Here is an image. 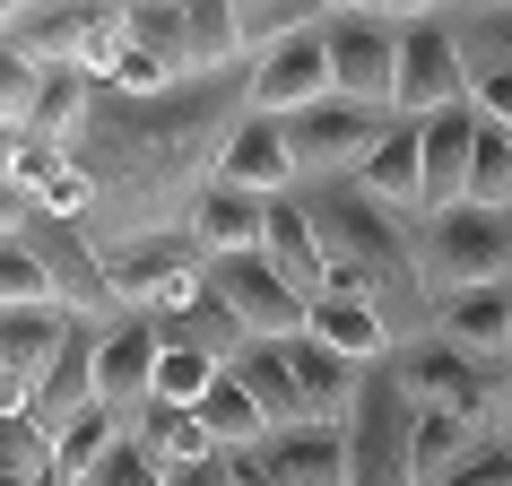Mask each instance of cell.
Instances as JSON below:
<instances>
[{
    "mask_svg": "<svg viewBox=\"0 0 512 486\" xmlns=\"http://www.w3.org/2000/svg\"><path fill=\"white\" fill-rule=\"evenodd\" d=\"M252 113V70H226V79H183L165 96H122V87H96L87 105V131L70 139L96 209H87V235L105 243H139V235H183L191 209L209 200L217 157L226 139L243 131Z\"/></svg>",
    "mask_w": 512,
    "mask_h": 486,
    "instance_id": "cell-1",
    "label": "cell"
},
{
    "mask_svg": "<svg viewBox=\"0 0 512 486\" xmlns=\"http://www.w3.org/2000/svg\"><path fill=\"white\" fill-rule=\"evenodd\" d=\"M313 235H322V261H330V296H365L391 322V339H434V287H426V261H417V226L391 209H374L356 174L339 183H296Z\"/></svg>",
    "mask_w": 512,
    "mask_h": 486,
    "instance_id": "cell-2",
    "label": "cell"
},
{
    "mask_svg": "<svg viewBox=\"0 0 512 486\" xmlns=\"http://www.w3.org/2000/svg\"><path fill=\"white\" fill-rule=\"evenodd\" d=\"M391 374H400L408 408L417 417H452L469 434H495V400H504V365H478V356L443 348V339H408L391 356Z\"/></svg>",
    "mask_w": 512,
    "mask_h": 486,
    "instance_id": "cell-3",
    "label": "cell"
},
{
    "mask_svg": "<svg viewBox=\"0 0 512 486\" xmlns=\"http://www.w3.org/2000/svg\"><path fill=\"white\" fill-rule=\"evenodd\" d=\"M469 105V44H460L452 9H408L400 18V87H391V122H434V113Z\"/></svg>",
    "mask_w": 512,
    "mask_h": 486,
    "instance_id": "cell-4",
    "label": "cell"
},
{
    "mask_svg": "<svg viewBox=\"0 0 512 486\" xmlns=\"http://www.w3.org/2000/svg\"><path fill=\"white\" fill-rule=\"evenodd\" d=\"M417 261H426L434 304L469 296V287H512V217H486V209L460 200V209L417 226Z\"/></svg>",
    "mask_w": 512,
    "mask_h": 486,
    "instance_id": "cell-5",
    "label": "cell"
},
{
    "mask_svg": "<svg viewBox=\"0 0 512 486\" xmlns=\"http://www.w3.org/2000/svg\"><path fill=\"white\" fill-rule=\"evenodd\" d=\"M400 18L408 9H322L330 96H339V105L391 113V87H400Z\"/></svg>",
    "mask_w": 512,
    "mask_h": 486,
    "instance_id": "cell-6",
    "label": "cell"
},
{
    "mask_svg": "<svg viewBox=\"0 0 512 486\" xmlns=\"http://www.w3.org/2000/svg\"><path fill=\"white\" fill-rule=\"evenodd\" d=\"M348 486H426L417 478V408H408L400 374L374 365L365 391H356L348 417Z\"/></svg>",
    "mask_w": 512,
    "mask_h": 486,
    "instance_id": "cell-7",
    "label": "cell"
},
{
    "mask_svg": "<svg viewBox=\"0 0 512 486\" xmlns=\"http://www.w3.org/2000/svg\"><path fill=\"white\" fill-rule=\"evenodd\" d=\"M105 278H113V304L139 313V322H165L183 313L200 287H209V261L191 235H139V243H113L105 252Z\"/></svg>",
    "mask_w": 512,
    "mask_h": 486,
    "instance_id": "cell-8",
    "label": "cell"
},
{
    "mask_svg": "<svg viewBox=\"0 0 512 486\" xmlns=\"http://www.w3.org/2000/svg\"><path fill=\"white\" fill-rule=\"evenodd\" d=\"M27 243H35V261L53 278V304L70 322H113V313H122V304H113V278H105V243L87 235V226H61V217L27 209Z\"/></svg>",
    "mask_w": 512,
    "mask_h": 486,
    "instance_id": "cell-9",
    "label": "cell"
},
{
    "mask_svg": "<svg viewBox=\"0 0 512 486\" xmlns=\"http://www.w3.org/2000/svg\"><path fill=\"white\" fill-rule=\"evenodd\" d=\"M391 131V113H365V105H313L287 122V148H296V174L304 183H339V174H356V165L374 157V139Z\"/></svg>",
    "mask_w": 512,
    "mask_h": 486,
    "instance_id": "cell-10",
    "label": "cell"
},
{
    "mask_svg": "<svg viewBox=\"0 0 512 486\" xmlns=\"http://www.w3.org/2000/svg\"><path fill=\"white\" fill-rule=\"evenodd\" d=\"M209 287H217V304L243 322V339H296V330H304V296L261 261V252L209 261Z\"/></svg>",
    "mask_w": 512,
    "mask_h": 486,
    "instance_id": "cell-11",
    "label": "cell"
},
{
    "mask_svg": "<svg viewBox=\"0 0 512 486\" xmlns=\"http://www.w3.org/2000/svg\"><path fill=\"white\" fill-rule=\"evenodd\" d=\"M157 356H165L157 322H139V313H113L105 339H96V408H113V417L131 426L139 408L157 400Z\"/></svg>",
    "mask_w": 512,
    "mask_h": 486,
    "instance_id": "cell-12",
    "label": "cell"
},
{
    "mask_svg": "<svg viewBox=\"0 0 512 486\" xmlns=\"http://www.w3.org/2000/svg\"><path fill=\"white\" fill-rule=\"evenodd\" d=\"M330 105V44L322 27H304L296 44H278L270 61H252V113L261 122H296V113Z\"/></svg>",
    "mask_w": 512,
    "mask_h": 486,
    "instance_id": "cell-13",
    "label": "cell"
},
{
    "mask_svg": "<svg viewBox=\"0 0 512 486\" xmlns=\"http://www.w3.org/2000/svg\"><path fill=\"white\" fill-rule=\"evenodd\" d=\"M217 183L243 191V200H287V191L304 183V174H296V148H287V122L243 113V131L226 139V157H217Z\"/></svg>",
    "mask_w": 512,
    "mask_h": 486,
    "instance_id": "cell-14",
    "label": "cell"
},
{
    "mask_svg": "<svg viewBox=\"0 0 512 486\" xmlns=\"http://www.w3.org/2000/svg\"><path fill=\"white\" fill-rule=\"evenodd\" d=\"M96 339H105V322H70V339H61V356H53V374H44V391H35V426L53 434H70L87 417V408H96Z\"/></svg>",
    "mask_w": 512,
    "mask_h": 486,
    "instance_id": "cell-15",
    "label": "cell"
},
{
    "mask_svg": "<svg viewBox=\"0 0 512 486\" xmlns=\"http://www.w3.org/2000/svg\"><path fill=\"white\" fill-rule=\"evenodd\" d=\"M261 486H348V426H287L252 452Z\"/></svg>",
    "mask_w": 512,
    "mask_h": 486,
    "instance_id": "cell-16",
    "label": "cell"
},
{
    "mask_svg": "<svg viewBox=\"0 0 512 486\" xmlns=\"http://www.w3.org/2000/svg\"><path fill=\"white\" fill-rule=\"evenodd\" d=\"M356 191H365L374 209L426 226V157H417V122H391V131L374 139V157L356 165Z\"/></svg>",
    "mask_w": 512,
    "mask_h": 486,
    "instance_id": "cell-17",
    "label": "cell"
},
{
    "mask_svg": "<svg viewBox=\"0 0 512 486\" xmlns=\"http://www.w3.org/2000/svg\"><path fill=\"white\" fill-rule=\"evenodd\" d=\"M261 261H270L287 287H296L304 304L330 296V261H322V235H313V217H304V200L287 191V200H270L261 209Z\"/></svg>",
    "mask_w": 512,
    "mask_h": 486,
    "instance_id": "cell-18",
    "label": "cell"
},
{
    "mask_svg": "<svg viewBox=\"0 0 512 486\" xmlns=\"http://www.w3.org/2000/svg\"><path fill=\"white\" fill-rule=\"evenodd\" d=\"M434 339L478 365H512V287H469L434 304Z\"/></svg>",
    "mask_w": 512,
    "mask_h": 486,
    "instance_id": "cell-19",
    "label": "cell"
},
{
    "mask_svg": "<svg viewBox=\"0 0 512 486\" xmlns=\"http://www.w3.org/2000/svg\"><path fill=\"white\" fill-rule=\"evenodd\" d=\"M417 157H426V217L460 209L469 200V157H478V113L452 105L434 122H417Z\"/></svg>",
    "mask_w": 512,
    "mask_h": 486,
    "instance_id": "cell-20",
    "label": "cell"
},
{
    "mask_svg": "<svg viewBox=\"0 0 512 486\" xmlns=\"http://www.w3.org/2000/svg\"><path fill=\"white\" fill-rule=\"evenodd\" d=\"M287 365H296V400H304V426H348L356 417V391H365V365L330 356L322 339H287Z\"/></svg>",
    "mask_w": 512,
    "mask_h": 486,
    "instance_id": "cell-21",
    "label": "cell"
},
{
    "mask_svg": "<svg viewBox=\"0 0 512 486\" xmlns=\"http://www.w3.org/2000/svg\"><path fill=\"white\" fill-rule=\"evenodd\" d=\"M304 339H322L330 356H348V365H391L400 356V339H391V322H382L365 296H322V304H304Z\"/></svg>",
    "mask_w": 512,
    "mask_h": 486,
    "instance_id": "cell-22",
    "label": "cell"
},
{
    "mask_svg": "<svg viewBox=\"0 0 512 486\" xmlns=\"http://www.w3.org/2000/svg\"><path fill=\"white\" fill-rule=\"evenodd\" d=\"M226 374L243 382V400L270 417V434H287V426H304V400H296V365H287V339H252V348L226 365Z\"/></svg>",
    "mask_w": 512,
    "mask_h": 486,
    "instance_id": "cell-23",
    "label": "cell"
},
{
    "mask_svg": "<svg viewBox=\"0 0 512 486\" xmlns=\"http://www.w3.org/2000/svg\"><path fill=\"white\" fill-rule=\"evenodd\" d=\"M87 27H96V9H35V0H18V18H9V44H18L35 70H79Z\"/></svg>",
    "mask_w": 512,
    "mask_h": 486,
    "instance_id": "cell-24",
    "label": "cell"
},
{
    "mask_svg": "<svg viewBox=\"0 0 512 486\" xmlns=\"http://www.w3.org/2000/svg\"><path fill=\"white\" fill-rule=\"evenodd\" d=\"M261 209H270V200H243V191L209 183V200L191 209L183 235L200 243V261H235V252H261Z\"/></svg>",
    "mask_w": 512,
    "mask_h": 486,
    "instance_id": "cell-25",
    "label": "cell"
},
{
    "mask_svg": "<svg viewBox=\"0 0 512 486\" xmlns=\"http://www.w3.org/2000/svg\"><path fill=\"white\" fill-rule=\"evenodd\" d=\"M226 70H243L235 0H191L183 9V79H226Z\"/></svg>",
    "mask_w": 512,
    "mask_h": 486,
    "instance_id": "cell-26",
    "label": "cell"
},
{
    "mask_svg": "<svg viewBox=\"0 0 512 486\" xmlns=\"http://www.w3.org/2000/svg\"><path fill=\"white\" fill-rule=\"evenodd\" d=\"M157 339H165V348H200V356H217V365H235V356L252 348V339H243V322L226 313V304H217V287H200L183 313H165Z\"/></svg>",
    "mask_w": 512,
    "mask_h": 486,
    "instance_id": "cell-27",
    "label": "cell"
},
{
    "mask_svg": "<svg viewBox=\"0 0 512 486\" xmlns=\"http://www.w3.org/2000/svg\"><path fill=\"white\" fill-rule=\"evenodd\" d=\"M87 105H96V79H79V70H44V87H35V113H27V131L35 148H70V139L87 131Z\"/></svg>",
    "mask_w": 512,
    "mask_h": 486,
    "instance_id": "cell-28",
    "label": "cell"
},
{
    "mask_svg": "<svg viewBox=\"0 0 512 486\" xmlns=\"http://www.w3.org/2000/svg\"><path fill=\"white\" fill-rule=\"evenodd\" d=\"M304 27H322V9H304V0H235V44H243V70H252V61H270L278 44H296Z\"/></svg>",
    "mask_w": 512,
    "mask_h": 486,
    "instance_id": "cell-29",
    "label": "cell"
},
{
    "mask_svg": "<svg viewBox=\"0 0 512 486\" xmlns=\"http://www.w3.org/2000/svg\"><path fill=\"white\" fill-rule=\"evenodd\" d=\"M122 434H131V426H122L113 408H87L79 426H70V434L53 443V486H87L96 469H105V452L122 443Z\"/></svg>",
    "mask_w": 512,
    "mask_h": 486,
    "instance_id": "cell-30",
    "label": "cell"
},
{
    "mask_svg": "<svg viewBox=\"0 0 512 486\" xmlns=\"http://www.w3.org/2000/svg\"><path fill=\"white\" fill-rule=\"evenodd\" d=\"M200 426H209L217 452H261V443H270V417L243 400V382H235V374H217V391L200 400Z\"/></svg>",
    "mask_w": 512,
    "mask_h": 486,
    "instance_id": "cell-31",
    "label": "cell"
},
{
    "mask_svg": "<svg viewBox=\"0 0 512 486\" xmlns=\"http://www.w3.org/2000/svg\"><path fill=\"white\" fill-rule=\"evenodd\" d=\"M131 434L165 460V469H174V460L217 452V443H209V426H200V408H165V400H148V408H139V417H131Z\"/></svg>",
    "mask_w": 512,
    "mask_h": 486,
    "instance_id": "cell-32",
    "label": "cell"
},
{
    "mask_svg": "<svg viewBox=\"0 0 512 486\" xmlns=\"http://www.w3.org/2000/svg\"><path fill=\"white\" fill-rule=\"evenodd\" d=\"M0 478L9 486H53V434L35 417H9L0 426Z\"/></svg>",
    "mask_w": 512,
    "mask_h": 486,
    "instance_id": "cell-33",
    "label": "cell"
},
{
    "mask_svg": "<svg viewBox=\"0 0 512 486\" xmlns=\"http://www.w3.org/2000/svg\"><path fill=\"white\" fill-rule=\"evenodd\" d=\"M35 304H53V278H44L27 235H9L0 243V313H35Z\"/></svg>",
    "mask_w": 512,
    "mask_h": 486,
    "instance_id": "cell-34",
    "label": "cell"
},
{
    "mask_svg": "<svg viewBox=\"0 0 512 486\" xmlns=\"http://www.w3.org/2000/svg\"><path fill=\"white\" fill-rule=\"evenodd\" d=\"M217 374H226L217 356H200V348H165V356H157V400H165V408H200V400L217 391Z\"/></svg>",
    "mask_w": 512,
    "mask_h": 486,
    "instance_id": "cell-35",
    "label": "cell"
},
{
    "mask_svg": "<svg viewBox=\"0 0 512 486\" xmlns=\"http://www.w3.org/2000/svg\"><path fill=\"white\" fill-rule=\"evenodd\" d=\"M35 87H44V70H35L9 35H0V131H27V113H35Z\"/></svg>",
    "mask_w": 512,
    "mask_h": 486,
    "instance_id": "cell-36",
    "label": "cell"
},
{
    "mask_svg": "<svg viewBox=\"0 0 512 486\" xmlns=\"http://www.w3.org/2000/svg\"><path fill=\"white\" fill-rule=\"evenodd\" d=\"M434 486H512V443L478 434V443H469V452H460V460H452V469H443Z\"/></svg>",
    "mask_w": 512,
    "mask_h": 486,
    "instance_id": "cell-37",
    "label": "cell"
},
{
    "mask_svg": "<svg viewBox=\"0 0 512 486\" xmlns=\"http://www.w3.org/2000/svg\"><path fill=\"white\" fill-rule=\"evenodd\" d=\"M469 443H478V434H469V426H452V417H417V478L434 486L460 452H469Z\"/></svg>",
    "mask_w": 512,
    "mask_h": 486,
    "instance_id": "cell-38",
    "label": "cell"
},
{
    "mask_svg": "<svg viewBox=\"0 0 512 486\" xmlns=\"http://www.w3.org/2000/svg\"><path fill=\"white\" fill-rule=\"evenodd\" d=\"M87 486H165V460L148 452L139 434H122V443H113V452H105V469H96V478H87Z\"/></svg>",
    "mask_w": 512,
    "mask_h": 486,
    "instance_id": "cell-39",
    "label": "cell"
},
{
    "mask_svg": "<svg viewBox=\"0 0 512 486\" xmlns=\"http://www.w3.org/2000/svg\"><path fill=\"white\" fill-rule=\"evenodd\" d=\"M61 174H70V148H35V139H18V165H9V183L27 191V209L61 183Z\"/></svg>",
    "mask_w": 512,
    "mask_h": 486,
    "instance_id": "cell-40",
    "label": "cell"
},
{
    "mask_svg": "<svg viewBox=\"0 0 512 486\" xmlns=\"http://www.w3.org/2000/svg\"><path fill=\"white\" fill-rule=\"evenodd\" d=\"M452 18H460V44H469V53H486V61L512 70V9H452Z\"/></svg>",
    "mask_w": 512,
    "mask_h": 486,
    "instance_id": "cell-41",
    "label": "cell"
},
{
    "mask_svg": "<svg viewBox=\"0 0 512 486\" xmlns=\"http://www.w3.org/2000/svg\"><path fill=\"white\" fill-rule=\"evenodd\" d=\"M235 460L243 452H200V460H174L165 486H235Z\"/></svg>",
    "mask_w": 512,
    "mask_h": 486,
    "instance_id": "cell-42",
    "label": "cell"
},
{
    "mask_svg": "<svg viewBox=\"0 0 512 486\" xmlns=\"http://www.w3.org/2000/svg\"><path fill=\"white\" fill-rule=\"evenodd\" d=\"M9 235H27V191L18 183H0V243Z\"/></svg>",
    "mask_w": 512,
    "mask_h": 486,
    "instance_id": "cell-43",
    "label": "cell"
},
{
    "mask_svg": "<svg viewBox=\"0 0 512 486\" xmlns=\"http://www.w3.org/2000/svg\"><path fill=\"white\" fill-rule=\"evenodd\" d=\"M495 443H512V365H504V400H495Z\"/></svg>",
    "mask_w": 512,
    "mask_h": 486,
    "instance_id": "cell-44",
    "label": "cell"
},
{
    "mask_svg": "<svg viewBox=\"0 0 512 486\" xmlns=\"http://www.w3.org/2000/svg\"><path fill=\"white\" fill-rule=\"evenodd\" d=\"M9 165H18V131H0V183H9Z\"/></svg>",
    "mask_w": 512,
    "mask_h": 486,
    "instance_id": "cell-45",
    "label": "cell"
},
{
    "mask_svg": "<svg viewBox=\"0 0 512 486\" xmlns=\"http://www.w3.org/2000/svg\"><path fill=\"white\" fill-rule=\"evenodd\" d=\"M0 426H9V417H0Z\"/></svg>",
    "mask_w": 512,
    "mask_h": 486,
    "instance_id": "cell-46",
    "label": "cell"
}]
</instances>
